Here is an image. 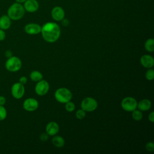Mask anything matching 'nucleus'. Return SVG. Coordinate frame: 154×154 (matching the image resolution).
Returning a JSON list of instances; mask_svg holds the SVG:
<instances>
[{
	"instance_id": "obj_20",
	"label": "nucleus",
	"mask_w": 154,
	"mask_h": 154,
	"mask_svg": "<svg viewBox=\"0 0 154 154\" xmlns=\"http://www.w3.org/2000/svg\"><path fill=\"white\" fill-rule=\"evenodd\" d=\"M132 117L135 121H140L143 118V114L140 110L135 109L132 111Z\"/></svg>"
},
{
	"instance_id": "obj_30",
	"label": "nucleus",
	"mask_w": 154,
	"mask_h": 154,
	"mask_svg": "<svg viewBox=\"0 0 154 154\" xmlns=\"http://www.w3.org/2000/svg\"><path fill=\"white\" fill-rule=\"evenodd\" d=\"M6 103V98L4 96H0V105H4Z\"/></svg>"
},
{
	"instance_id": "obj_5",
	"label": "nucleus",
	"mask_w": 154,
	"mask_h": 154,
	"mask_svg": "<svg viewBox=\"0 0 154 154\" xmlns=\"http://www.w3.org/2000/svg\"><path fill=\"white\" fill-rule=\"evenodd\" d=\"M97 102L93 97H88L84 99L81 102V108L85 112H92L97 107Z\"/></svg>"
},
{
	"instance_id": "obj_16",
	"label": "nucleus",
	"mask_w": 154,
	"mask_h": 154,
	"mask_svg": "<svg viewBox=\"0 0 154 154\" xmlns=\"http://www.w3.org/2000/svg\"><path fill=\"white\" fill-rule=\"evenodd\" d=\"M152 106V103L150 100L147 99H143L140 100L138 103H137V107L139 110L143 111H146L149 110Z\"/></svg>"
},
{
	"instance_id": "obj_21",
	"label": "nucleus",
	"mask_w": 154,
	"mask_h": 154,
	"mask_svg": "<svg viewBox=\"0 0 154 154\" xmlns=\"http://www.w3.org/2000/svg\"><path fill=\"white\" fill-rule=\"evenodd\" d=\"M7 116V111L4 105H0V121L4 120Z\"/></svg>"
},
{
	"instance_id": "obj_10",
	"label": "nucleus",
	"mask_w": 154,
	"mask_h": 154,
	"mask_svg": "<svg viewBox=\"0 0 154 154\" xmlns=\"http://www.w3.org/2000/svg\"><path fill=\"white\" fill-rule=\"evenodd\" d=\"M42 26L35 23H29L24 27L25 32L29 35H36L41 32Z\"/></svg>"
},
{
	"instance_id": "obj_18",
	"label": "nucleus",
	"mask_w": 154,
	"mask_h": 154,
	"mask_svg": "<svg viewBox=\"0 0 154 154\" xmlns=\"http://www.w3.org/2000/svg\"><path fill=\"white\" fill-rule=\"evenodd\" d=\"M29 77L32 81L38 82L43 79V75L38 70H34L31 72Z\"/></svg>"
},
{
	"instance_id": "obj_2",
	"label": "nucleus",
	"mask_w": 154,
	"mask_h": 154,
	"mask_svg": "<svg viewBox=\"0 0 154 154\" xmlns=\"http://www.w3.org/2000/svg\"><path fill=\"white\" fill-rule=\"evenodd\" d=\"M25 10L23 5L18 2L13 3L7 10V15L11 20H18L21 19L25 15Z\"/></svg>"
},
{
	"instance_id": "obj_27",
	"label": "nucleus",
	"mask_w": 154,
	"mask_h": 154,
	"mask_svg": "<svg viewBox=\"0 0 154 154\" xmlns=\"http://www.w3.org/2000/svg\"><path fill=\"white\" fill-rule=\"evenodd\" d=\"M48 134L46 132V133H43L40 135V139L41 141H45L48 140Z\"/></svg>"
},
{
	"instance_id": "obj_17",
	"label": "nucleus",
	"mask_w": 154,
	"mask_h": 154,
	"mask_svg": "<svg viewBox=\"0 0 154 154\" xmlns=\"http://www.w3.org/2000/svg\"><path fill=\"white\" fill-rule=\"evenodd\" d=\"M52 143L55 147H62L65 144V141L63 137L55 135L52 139Z\"/></svg>"
},
{
	"instance_id": "obj_4",
	"label": "nucleus",
	"mask_w": 154,
	"mask_h": 154,
	"mask_svg": "<svg viewBox=\"0 0 154 154\" xmlns=\"http://www.w3.org/2000/svg\"><path fill=\"white\" fill-rule=\"evenodd\" d=\"M22 65L21 60L19 57L13 55L7 58L5 63V67L10 72H16L20 69Z\"/></svg>"
},
{
	"instance_id": "obj_1",
	"label": "nucleus",
	"mask_w": 154,
	"mask_h": 154,
	"mask_svg": "<svg viewBox=\"0 0 154 154\" xmlns=\"http://www.w3.org/2000/svg\"><path fill=\"white\" fill-rule=\"evenodd\" d=\"M41 33L43 38L45 41L53 43L59 38L61 34V29L57 23L49 22L42 26Z\"/></svg>"
},
{
	"instance_id": "obj_22",
	"label": "nucleus",
	"mask_w": 154,
	"mask_h": 154,
	"mask_svg": "<svg viewBox=\"0 0 154 154\" xmlns=\"http://www.w3.org/2000/svg\"><path fill=\"white\" fill-rule=\"evenodd\" d=\"M65 109L68 112H72L75 109V104L70 101L65 103Z\"/></svg>"
},
{
	"instance_id": "obj_9",
	"label": "nucleus",
	"mask_w": 154,
	"mask_h": 154,
	"mask_svg": "<svg viewBox=\"0 0 154 154\" xmlns=\"http://www.w3.org/2000/svg\"><path fill=\"white\" fill-rule=\"evenodd\" d=\"M38 107V102L34 98H27L23 102V108L28 112L35 111Z\"/></svg>"
},
{
	"instance_id": "obj_14",
	"label": "nucleus",
	"mask_w": 154,
	"mask_h": 154,
	"mask_svg": "<svg viewBox=\"0 0 154 154\" xmlns=\"http://www.w3.org/2000/svg\"><path fill=\"white\" fill-rule=\"evenodd\" d=\"M59 131V125L55 122L48 123L46 126V132L50 136L56 135Z\"/></svg>"
},
{
	"instance_id": "obj_29",
	"label": "nucleus",
	"mask_w": 154,
	"mask_h": 154,
	"mask_svg": "<svg viewBox=\"0 0 154 154\" xmlns=\"http://www.w3.org/2000/svg\"><path fill=\"white\" fill-rule=\"evenodd\" d=\"M148 119L149 120L150 122H151L152 123H153L154 122V112L153 111H152L149 116H148Z\"/></svg>"
},
{
	"instance_id": "obj_19",
	"label": "nucleus",
	"mask_w": 154,
	"mask_h": 154,
	"mask_svg": "<svg viewBox=\"0 0 154 154\" xmlns=\"http://www.w3.org/2000/svg\"><path fill=\"white\" fill-rule=\"evenodd\" d=\"M145 49L148 52H153L154 51V40L153 38L147 39L144 43Z\"/></svg>"
},
{
	"instance_id": "obj_24",
	"label": "nucleus",
	"mask_w": 154,
	"mask_h": 154,
	"mask_svg": "<svg viewBox=\"0 0 154 154\" xmlns=\"http://www.w3.org/2000/svg\"><path fill=\"white\" fill-rule=\"evenodd\" d=\"M75 115H76V117L78 119L82 120L85 117V111L81 108V109H78V110L76 111V112L75 113Z\"/></svg>"
},
{
	"instance_id": "obj_25",
	"label": "nucleus",
	"mask_w": 154,
	"mask_h": 154,
	"mask_svg": "<svg viewBox=\"0 0 154 154\" xmlns=\"http://www.w3.org/2000/svg\"><path fill=\"white\" fill-rule=\"evenodd\" d=\"M146 149L150 152L154 151V143L153 142H149L146 144Z\"/></svg>"
},
{
	"instance_id": "obj_12",
	"label": "nucleus",
	"mask_w": 154,
	"mask_h": 154,
	"mask_svg": "<svg viewBox=\"0 0 154 154\" xmlns=\"http://www.w3.org/2000/svg\"><path fill=\"white\" fill-rule=\"evenodd\" d=\"M23 5L25 11L28 13H34L39 8V3L37 0H26Z\"/></svg>"
},
{
	"instance_id": "obj_31",
	"label": "nucleus",
	"mask_w": 154,
	"mask_h": 154,
	"mask_svg": "<svg viewBox=\"0 0 154 154\" xmlns=\"http://www.w3.org/2000/svg\"><path fill=\"white\" fill-rule=\"evenodd\" d=\"M5 56L7 57V58H10L11 57V56H13V52L11 51L10 50H7L5 52Z\"/></svg>"
},
{
	"instance_id": "obj_32",
	"label": "nucleus",
	"mask_w": 154,
	"mask_h": 154,
	"mask_svg": "<svg viewBox=\"0 0 154 154\" xmlns=\"http://www.w3.org/2000/svg\"><path fill=\"white\" fill-rule=\"evenodd\" d=\"M61 23L63 26H67L69 25V21L68 19H63L62 20H61Z\"/></svg>"
},
{
	"instance_id": "obj_13",
	"label": "nucleus",
	"mask_w": 154,
	"mask_h": 154,
	"mask_svg": "<svg viewBox=\"0 0 154 154\" xmlns=\"http://www.w3.org/2000/svg\"><path fill=\"white\" fill-rule=\"evenodd\" d=\"M141 64L147 69L152 68L154 65V59L149 55H144L140 58Z\"/></svg>"
},
{
	"instance_id": "obj_11",
	"label": "nucleus",
	"mask_w": 154,
	"mask_h": 154,
	"mask_svg": "<svg viewBox=\"0 0 154 154\" xmlns=\"http://www.w3.org/2000/svg\"><path fill=\"white\" fill-rule=\"evenodd\" d=\"M51 16L55 21H61L64 18L65 11L62 7L55 6L51 10Z\"/></svg>"
},
{
	"instance_id": "obj_28",
	"label": "nucleus",
	"mask_w": 154,
	"mask_h": 154,
	"mask_svg": "<svg viewBox=\"0 0 154 154\" xmlns=\"http://www.w3.org/2000/svg\"><path fill=\"white\" fill-rule=\"evenodd\" d=\"M27 81H28L27 78L26 76H22L20 77L19 79V82L20 83H21L22 84H23V85L25 84L27 82Z\"/></svg>"
},
{
	"instance_id": "obj_26",
	"label": "nucleus",
	"mask_w": 154,
	"mask_h": 154,
	"mask_svg": "<svg viewBox=\"0 0 154 154\" xmlns=\"http://www.w3.org/2000/svg\"><path fill=\"white\" fill-rule=\"evenodd\" d=\"M6 37V34L4 30L0 29V41H3Z\"/></svg>"
},
{
	"instance_id": "obj_6",
	"label": "nucleus",
	"mask_w": 154,
	"mask_h": 154,
	"mask_svg": "<svg viewBox=\"0 0 154 154\" xmlns=\"http://www.w3.org/2000/svg\"><path fill=\"white\" fill-rule=\"evenodd\" d=\"M121 106L125 111L132 112L137 108V102L136 99L132 97H126L122 100Z\"/></svg>"
},
{
	"instance_id": "obj_33",
	"label": "nucleus",
	"mask_w": 154,
	"mask_h": 154,
	"mask_svg": "<svg viewBox=\"0 0 154 154\" xmlns=\"http://www.w3.org/2000/svg\"><path fill=\"white\" fill-rule=\"evenodd\" d=\"M26 0H15V1L16 2H18V3H20V4H23Z\"/></svg>"
},
{
	"instance_id": "obj_8",
	"label": "nucleus",
	"mask_w": 154,
	"mask_h": 154,
	"mask_svg": "<svg viewBox=\"0 0 154 154\" xmlns=\"http://www.w3.org/2000/svg\"><path fill=\"white\" fill-rule=\"evenodd\" d=\"M49 90V84L46 80H40L35 86V91L38 96L45 95Z\"/></svg>"
},
{
	"instance_id": "obj_3",
	"label": "nucleus",
	"mask_w": 154,
	"mask_h": 154,
	"mask_svg": "<svg viewBox=\"0 0 154 154\" xmlns=\"http://www.w3.org/2000/svg\"><path fill=\"white\" fill-rule=\"evenodd\" d=\"M54 96L57 101L61 103H65L70 101L72 98V93L69 89L63 87L55 91Z\"/></svg>"
},
{
	"instance_id": "obj_7",
	"label": "nucleus",
	"mask_w": 154,
	"mask_h": 154,
	"mask_svg": "<svg viewBox=\"0 0 154 154\" xmlns=\"http://www.w3.org/2000/svg\"><path fill=\"white\" fill-rule=\"evenodd\" d=\"M11 93L14 98L16 99H21L25 94L24 85L19 82L13 84L11 88Z\"/></svg>"
},
{
	"instance_id": "obj_15",
	"label": "nucleus",
	"mask_w": 154,
	"mask_h": 154,
	"mask_svg": "<svg viewBox=\"0 0 154 154\" xmlns=\"http://www.w3.org/2000/svg\"><path fill=\"white\" fill-rule=\"evenodd\" d=\"M11 25V19L7 14L2 15L0 17V29L4 31L8 29Z\"/></svg>"
},
{
	"instance_id": "obj_23",
	"label": "nucleus",
	"mask_w": 154,
	"mask_h": 154,
	"mask_svg": "<svg viewBox=\"0 0 154 154\" xmlns=\"http://www.w3.org/2000/svg\"><path fill=\"white\" fill-rule=\"evenodd\" d=\"M145 76L149 81L153 80L154 79V70L151 68L149 69L145 74Z\"/></svg>"
}]
</instances>
